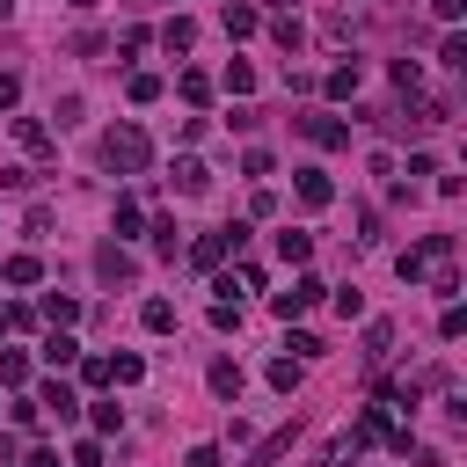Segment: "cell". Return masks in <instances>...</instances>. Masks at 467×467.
<instances>
[{"instance_id":"1","label":"cell","mask_w":467,"mask_h":467,"mask_svg":"<svg viewBox=\"0 0 467 467\" xmlns=\"http://www.w3.org/2000/svg\"><path fill=\"white\" fill-rule=\"evenodd\" d=\"M102 161H109L117 175H146V168H153V139H146L139 124H109V131H102Z\"/></svg>"},{"instance_id":"2","label":"cell","mask_w":467,"mask_h":467,"mask_svg":"<svg viewBox=\"0 0 467 467\" xmlns=\"http://www.w3.org/2000/svg\"><path fill=\"white\" fill-rule=\"evenodd\" d=\"M321 292H328V285H321V277H292V292H270V306H277V314H285V321H292V314H306V306H314V299H321Z\"/></svg>"},{"instance_id":"3","label":"cell","mask_w":467,"mask_h":467,"mask_svg":"<svg viewBox=\"0 0 467 467\" xmlns=\"http://www.w3.org/2000/svg\"><path fill=\"white\" fill-rule=\"evenodd\" d=\"M299 131H306L314 146H350V124H343V117H321V109H306Z\"/></svg>"},{"instance_id":"4","label":"cell","mask_w":467,"mask_h":467,"mask_svg":"<svg viewBox=\"0 0 467 467\" xmlns=\"http://www.w3.org/2000/svg\"><path fill=\"white\" fill-rule=\"evenodd\" d=\"M36 409H51L58 423H73V416H80V394H73L66 379H44V387H36Z\"/></svg>"},{"instance_id":"5","label":"cell","mask_w":467,"mask_h":467,"mask_svg":"<svg viewBox=\"0 0 467 467\" xmlns=\"http://www.w3.org/2000/svg\"><path fill=\"white\" fill-rule=\"evenodd\" d=\"M219 29H226V36H255V29H263V15H255L248 0H226V7H219Z\"/></svg>"},{"instance_id":"6","label":"cell","mask_w":467,"mask_h":467,"mask_svg":"<svg viewBox=\"0 0 467 467\" xmlns=\"http://www.w3.org/2000/svg\"><path fill=\"white\" fill-rule=\"evenodd\" d=\"M168 182H175V190H182V197H204V190H212V168H204V161H190V153H182V161H175V175H168Z\"/></svg>"},{"instance_id":"7","label":"cell","mask_w":467,"mask_h":467,"mask_svg":"<svg viewBox=\"0 0 467 467\" xmlns=\"http://www.w3.org/2000/svg\"><path fill=\"white\" fill-rule=\"evenodd\" d=\"M328 197H336V182H328L321 168H299V204H306V212H321Z\"/></svg>"},{"instance_id":"8","label":"cell","mask_w":467,"mask_h":467,"mask_svg":"<svg viewBox=\"0 0 467 467\" xmlns=\"http://www.w3.org/2000/svg\"><path fill=\"white\" fill-rule=\"evenodd\" d=\"M292 438H299V416H292V423H285V431H270V438H263V445H255V452H248V460H241V467H270V460H277V452H285V445H292Z\"/></svg>"},{"instance_id":"9","label":"cell","mask_w":467,"mask_h":467,"mask_svg":"<svg viewBox=\"0 0 467 467\" xmlns=\"http://www.w3.org/2000/svg\"><path fill=\"white\" fill-rule=\"evenodd\" d=\"M44 321H51V328H73V321H80V299H73V292H44Z\"/></svg>"},{"instance_id":"10","label":"cell","mask_w":467,"mask_h":467,"mask_svg":"<svg viewBox=\"0 0 467 467\" xmlns=\"http://www.w3.org/2000/svg\"><path fill=\"white\" fill-rule=\"evenodd\" d=\"M73 358H80V343H73L66 328H51V336H44V365L58 372V365H73Z\"/></svg>"},{"instance_id":"11","label":"cell","mask_w":467,"mask_h":467,"mask_svg":"<svg viewBox=\"0 0 467 467\" xmlns=\"http://www.w3.org/2000/svg\"><path fill=\"white\" fill-rule=\"evenodd\" d=\"M212 394H219V401L241 394V365H234V358H212Z\"/></svg>"},{"instance_id":"12","label":"cell","mask_w":467,"mask_h":467,"mask_svg":"<svg viewBox=\"0 0 467 467\" xmlns=\"http://www.w3.org/2000/svg\"><path fill=\"white\" fill-rule=\"evenodd\" d=\"M15 139H22L29 153H51V124H36V117H15Z\"/></svg>"},{"instance_id":"13","label":"cell","mask_w":467,"mask_h":467,"mask_svg":"<svg viewBox=\"0 0 467 467\" xmlns=\"http://www.w3.org/2000/svg\"><path fill=\"white\" fill-rule=\"evenodd\" d=\"M277 255H285V263H306V255H314V234L285 226V234H277Z\"/></svg>"},{"instance_id":"14","label":"cell","mask_w":467,"mask_h":467,"mask_svg":"<svg viewBox=\"0 0 467 467\" xmlns=\"http://www.w3.org/2000/svg\"><path fill=\"white\" fill-rule=\"evenodd\" d=\"M0 277H7V285H36V277H44V263H36V255H7V263H0Z\"/></svg>"},{"instance_id":"15","label":"cell","mask_w":467,"mask_h":467,"mask_svg":"<svg viewBox=\"0 0 467 467\" xmlns=\"http://www.w3.org/2000/svg\"><path fill=\"white\" fill-rule=\"evenodd\" d=\"M139 321H146L153 336H168V328H175V306H168V299H146V306H139Z\"/></svg>"},{"instance_id":"16","label":"cell","mask_w":467,"mask_h":467,"mask_svg":"<svg viewBox=\"0 0 467 467\" xmlns=\"http://www.w3.org/2000/svg\"><path fill=\"white\" fill-rule=\"evenodd\" d=\"M131 379H146V358H131V350L109 358V387H131Z\"/></svg>"},{"instance_id":"17","label":"cell","mask_w":467,"mask_h":467,"mask_svg":"<svg viewBox=\"0 0 467 467\" xmlns=\"http://www.w3.org/2000/svg\"><path fill=\"white\" fill-rule=\"evenodd\" d=\"M270 387L277 394H299V358H270Z\"/></svg>"},{"instance_id":"18","label":"cell","mask_w":467,"mask_h":467,"mask_svg":"<svg viewBox=\"0 0 467 467\" xmlns=\"http://www.w3.org/2000/svg\"><path fill=\"white\" fill-rule=\"evenodd\" d=\"M161 44H168V51H190V44H197V22H182V15H175V22L161 29Z\"/></svg>"},{"instance_id":"19","label":"cell","mask_w":467,"mask_h":467,"mask_svg":"<svg viewBox=\"0 0 467 467\" xmlns=\"http://www.w3.org/2000/svg\"><path fill=\"white\" fill-rule=\"evenodd\" d=\"M321 88H328V95H336V102H350V95H358V66H336V73H328V80H321Z\"/></svg>"},{"instance_id":"20","label":"cell","mask_w":467,"mask_h":467,"mask_svg":"<svg viewBox=\"0 0 467 467\" xmlns=\"http://www.w3.org/2000/svg\"><path fill=\"white\" fill-rule=\"evenodd\" d=\"M387 350H394V328H387V321H372V328H365V358H372V365H379V358H387Z\"/></svg>"},{"instance_id":"21","label":"cell","mask_w":467,"mask_h":467,"mask_svg":"<svg viewBox=\"0 0 467 467\" xmlns=\"http://www.w3.org/2000/svg\"><path fill=\"white\" fill-rule=\"evenodd\" d=\"M29 379V358L22 350H0V387H22Z\"/></svg>"},{"instance_id":"22","label":"cell","mask_w":467,"mask_h":467,"mask_svg":"<svg viewBox=\"0 0 467 467\" xmlns=\"http://www.w3.org/2000/svg\"><path fill=\"white\" fill-rule=\"evenodd\" d=\"M394 88L416 95V88H423V66H416V58H394Z\"/></svg>"},{"instance_id":"23","label":"cell","mask_w":467,"mask_h":467,"mask_svg":"<svg viewBox=\"0 0 467 467\" xmlns=\"http://www.w3.org/2000/svg\"><path fill=\"white\" fill-rule=\"evenodd\" d=\"M124 95H131V102H161V80H153V73H131Z\"/></svg>"},{"instance_id":"24","label":"cell","mask_w":467,"mask_h":467,"mask_svg":"<svg viewBox=\"0 0 467 467\" xmlns=\"http://www.w3.org/2000/svg\"><path fill=\"white\" fill-rule=\"evenodd\" d=\"M153 248L175 255V248H182V226H175V219H153Z\"/></svg>"},{"instance_id":"25","label":"cell","mask_w":467,"mask_h":467,"mask_svg":"<svg viewBox=\"0 0 467 467\" xmlns=\"http://www.w3.org/2000/svg\"><path fill=\"white\" fill-rule=\"evenodd\" d=\"M95 270H102V277H131V255H124V248H102Z\"/></svg>"},{"instance_id":"26","label":"cell","mask_w":467,"mask_h":467,"mask_svg":"<svg viewBox=\"0 0 467 467\" xmlns=\"http://www.w3.org/2000/svg\"><path fill=\"white\" fill-rule=\"evenodd\" d=\"M88 416H95V431H124V409L117 401H88Z\"/></svg>"},{"instance_id":"27","label":"cell","mask_w":467,"mask_h":467,"mask_svg":"<svg viewBox=\"0 0 467 467\" xmlns=\"http://www.w3.org/2000/svg\"><path fill=\"white\" fill-rule=\"evenodd\" d=\"M270 36H277V44H285V51H299V36H306V29H299V22H285V15H277V22H270Z\"/></svg>"},{"instance_id":"28","label":"cell","mask_w":467,"mask_h":467,"mask_svg":"<svg viewBox=\"0 0 467 467\" xmlns=\"http://www.w3.org/2000/svg\"><path fill=\"white\" fill-rule=\"evenodd\" d=\"M146 44H153V36H146V29H139V22H131V29H124V36H117V51H124V58H139V51H146Z\"/></svg>"},{"instance_id":"29","label":"cell","mask_w":467,"mask_h":467,"mask_svg":"<svg viewBox=\"0 0 467 467\" xmlns=\"http://www.w3.org/2000/svg\"><path fill=\"white\" fill-rule=\"evenodd\" d=\"M226 88H234V95H248V88H255V66H241V58H234V66H226Z\"/></svg>"},{"instance_id":"30","label":"cell","mask_w":467,"mask_h":467,"mask_svg":"<svg viewBox=\"0 0 467 467\" xmlns=\"http://www.w3.org/2000/svg\"><path fill=\"white\" fill-rule=\"evenodd\" d=\"M175 88H182V102H204V95H212V80H204V73H182Z\"/></svg>"},{"instance_id":"31","label":"cell","mask_w":467,"mask_h":467,"mask_svg":"<svg viewBox=\"0 0 467 467\" xmlns=\"http://www.w3.org/2000/svg\"><path fill=\"white\" fill-rule=\"evenodd\" d=\"M336 314H343V321H358V314H365V299H358V285H343V292H336Z\"/></svg>"},{"instance_id":"32","label":"cell","mask_w":467,"mask_h":467,"mask_svg":"<svg viewBox=\"0 0 467 467\" xmlns=\"http://www.w3.org/2000/svg\"><path fill=\"white\" fill-rule=\"evenodd\" d=\"M460 328H467V314H460V306H445V314H438V336H445V343H460Z\"/></svg>"},{"instance_id":"33","label":"cell","mask_w":467,"mask_h":467,"mask_svg":"<svg viewBox=\"0 0 467 467\" xmlns=\"http://www.w3.org/2000/svg\"><path fill=\"white\" fill-rule=\"evenodd\" d=\"M80 379L88 387H109V358H80Z\"/></svg>"},{"instance_id":"34","label":"cell","mask_w":467,"mask_h":467,"mask_svg":"<svg viewBox=\"0 0 467 467\" xmlns=\"http://www.w3.org/2000/svg\"><path fill=\"white\" fill-rule=\"evenodd\" d=\"M22 102V73H0V109H15Z\"/></svg>"},{"instance_id":"35","label":"cell","mask_w":467,"mask_h":467,"mask_svg":"<svg viewBox=\"0 0 467 467\" xmlns=\"http://www.w3.org/2000/svg\"><path fill=\"white\" fill-rule=\"evenodd\" d=\"M73 467H102V445L88 438V445H73Z\"/></svg>"},{"instance_id":"36","label":"cell","mask_w":467,"mask_h":467,"mask_svg":"<svg viewBox=\"0 0 467 467\" xmlns=\"http://www.w3.org/2000/svg\"><path fill=\"white\" fill-rule=\"evenodd\" d=\"M182 467H219V445H190V460Z\"/></svg>"},{"instance_id":"37","label":"cell","mask_w":467,"mask_h":467,"mask_svg":"<svg viewBox=\"0 0 467 467\" xmlns=\"http://www.w3.org/2000/svg\"><path fill=\"white\" fill-rule=\"evenodd\" d=\"M431 15L438 22H460V0H431Z\"/></svg>"},{"instance_id":"38","label":"cell","mask_w":467,"mask_h":467,"mask_svg":"<svg viewBox=\"0 0 467 467\" xmlns=\"http://www.w3.org/2000/svg\"><path fill=\"white\" fill-rule=\"evenodd\" d=\"M29 467H58V452H51V445H36V452H29Z\"/></svg>"},{"instance_id":"39","label":"cell","mask_w":467,"mask_h":467,"mask_svg":"<svg viewBox=\"0 0 467 467\" xmlns=\"http://www.w3.org/2000/svg\"><path fill=\"white\" fill-rule=\"evenodd\" d=\"M15 7H22V0H0V22H15Z\"/></svg>"},{"instance_id":"40","label":"cell","mask_w":467,"mask_h":467,"mask_svg":"<svg viewBox=\"0 0 467 467\" xmlns=\"http://www.w3.org/2000/svg\"><path fill=\"white\" fill-rule=\"evenodd\" d=\"M66 7H73V15H88V7H95V0H66Z\"/></svg>"}]
</instances>
